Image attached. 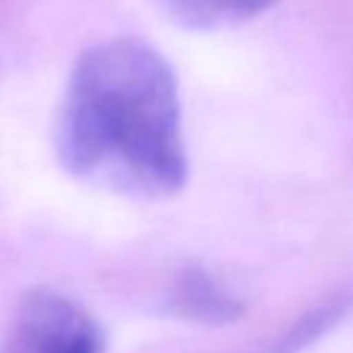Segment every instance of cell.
Instances as JSON below:
<instances>
[{"mask_svg":"<svg viewBox=\"0 0 353 353\" xmlns=\"http://www.w3.org/2000/svg\"><path fill=\"white\" fill-rule=\"evenodd\" d=\"M52 143L72 176L108 193L138 201L179 193L188 146L174 69L141 39L91 44L69 72Z\"/></svg>","mask_w":353,"mask_h":353,"instance_id":"cell-1","label":"cell"},{"mask_svg":"<svg viewBox=\"0 0 353 353\" xmlns=\"http://www.w3.org/2000/svg\"><path fill=\"white\" fill-rule=\"evenodd\" d=\"M0 353H102V331L69 295L30 290L11 314Z\"/></svg>","mask_w":353,"mask_h":353,"instance_id":"cell-2","label":"cell"},{"mask_svg":"<svg viewBox=\"0 0 353 353\" xmlns=\"http://www.w3.org/2000/svg\"><path fill=\"white\" fill-rule=\"evenodd\" d=\"M157 3L176 22L199 30L232 28L279 6V0H157Z\"/></svg>","mask_w":353,"mask_h":353,"instance_id":"cell-3","label":"cell"},{"mask_svg":"<svg viewBox=\"0 0 353 353\" xmlns=\"http://www.w3.org/2000/svg\"><path fill=\"white\" fill-rule=\"evenodd\" d=\"M171 301L179 317H193L201 323H226L240 314L237 301L201 270L185 273L176 281Z\"/></svg>","mask_w":353,"mask_h":353,"instance_id":"cell-4","label":"cell"}]
</instances>
